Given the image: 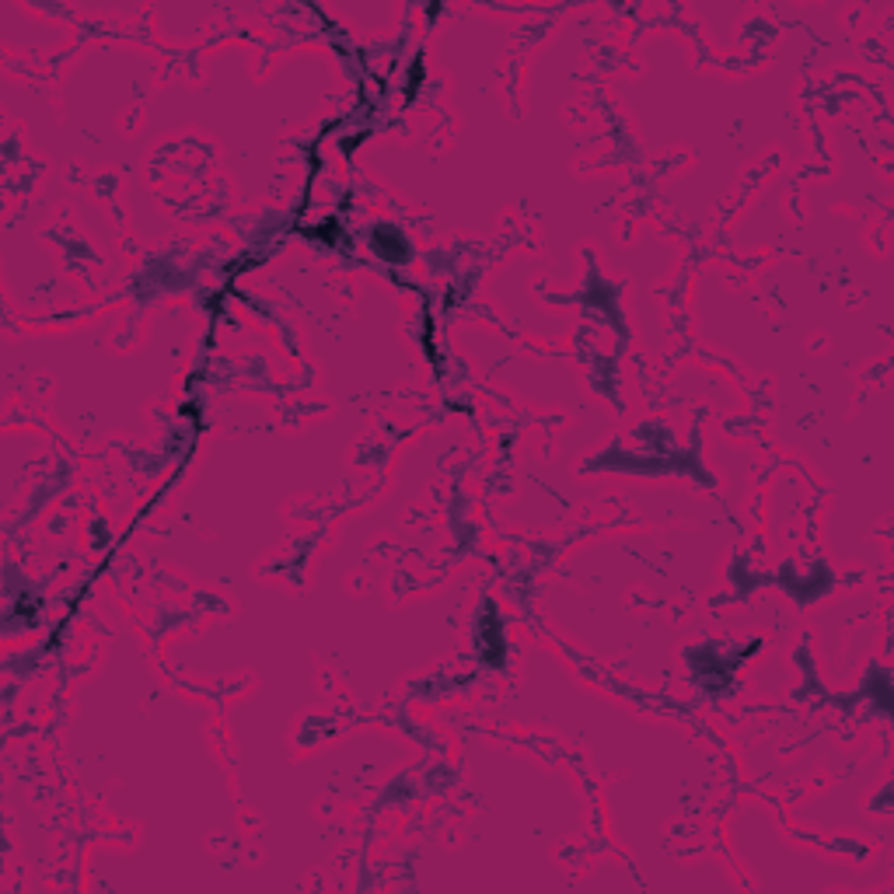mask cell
Returning a JSON list of instances; mask_svg holds the SVG:
<instances>
[{
    "label": "cell",
    "mask_w": 894,
    "mask_h": 894,
    "mask_svg": "<svg viewBox=\"0 0 894 894\" xmlns=\"http://www.w3.org/2000/svg\"><path fill=\"white\" fill-rule=\"evenodd\" d=\"M371 248L385 262H395V266H406V262L413 259V245H409V238L399 231V227H392V224H378V227H374Z\"/></svg>",
    "instance_id": "obj_1"
}]
</instances>
